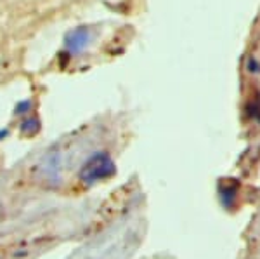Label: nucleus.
Instances as JSON below:
<instances>
[{
	"mask_svg": "<svg viewBox=\"0 0 260 259\" xmlns=\"http://www.w3.org/2000/svg\"><path fill=\"white\" fill-rule=\"evenodd\" d=\"M116 167L113 158L110 157L108 152H95L83 162V165L80 167V172H78V178H80L82 183L85 185H94V183L104 181V179L111 178L115 174Z\"/></svg>",
	"mask_w": 260,
	"mask_h": 259,
	"instance_id": "nucleus-1",
	"label": "nucleus"
},
{
	"mask_svg": "<svg viewBox=\"0 0 260 259\" xmlns=\"http://www.w3.org/2000/svg\"><path fill=\"white\" fill-rule=\"evenodd\" d=\"M92 40V32L87 26H78L75 30L68 32V35L64 37V47L68 54L75 56V54L82 52Z\"/></svg>",
	"mask_w": 260,
	"mask_h": 259,
	"instance_id": "nucleus-2",
	"label": "nucleus"
},
{
	"mask_svg": "<svg viewBox=\"0 0 260 259\" xmlns=\"http://www.w3.org/2000/svg\"><path fill=\"white\" fill-rule=\"evenodd\" d=\"M40 131V120L37 117H28L23 124H21V132L26 136H33Z\"/></svg>",
	"mask_w": 260,
	"mask_h": 259,
	"instance_id": "nucleus-3",
	"label": "nucleus"
},
{
	"mask_svg": "<svg viewBox=\"0 0 260 259\" xmlns=\"http://www.w3.org/2000/svg\"><path fill=\"white\" fill-rule=\"evenodd\" d=\"M234 200H236V186L225 188V190L222 191V204H224L225 207H233Z\"/></svg>",
	"mask_w": 260,
	"mask_h": 259,
	"instance_id": "nucleus-4",
	"label": "nucleus"
},
{
	"mask_svg": "<svg viewBox=\"0 0 260 259\" xmlns=\"http://www.w3.org/2000/svg\"><path fill=\"white\" fill-rule=\"evenodd\" d=\"M28 111H31V101L30 99H26V101H21L18 103V106H16V115H24L28 113Z\"/></svg>",
	"mask_w": 260,
	"mask_h": 259,
	"instance_id": "nucleus-5",
	"label": "nucleus"
},
{
	"mask_svg": "<svg viewBox=\"0 0 260 259\" xmlns=\"http://www.w3.org/2000/svg\"><path fill=\"white\" fill-rule=\"evenodd\" d=\"M246 70L251 73H258L260 72V66H258V61L253 60V57H250L248 63H246Z\"/></svg>",
	"mask_w": 260,
	"mask_h": 259,
	"instance_id": "nucleus-6",
	"label": "nucleus"
},
{
	"mask_svg": "<svg viewBox=\"0 0 260 259\" xmlns=\"http://www.w3.org/2000/svg\"><path fill=\"white\" fill-rule=\"evenodd\" d=\"M7 134H9V131H7V129H4V131H0V141H2L4 137H6Z\"/></svg>",
	"mask_w": 260,
	"mask_h": 259,
	"instance_id": "nucleus-7",
	"label": "nucleus"
}]
</instances>
